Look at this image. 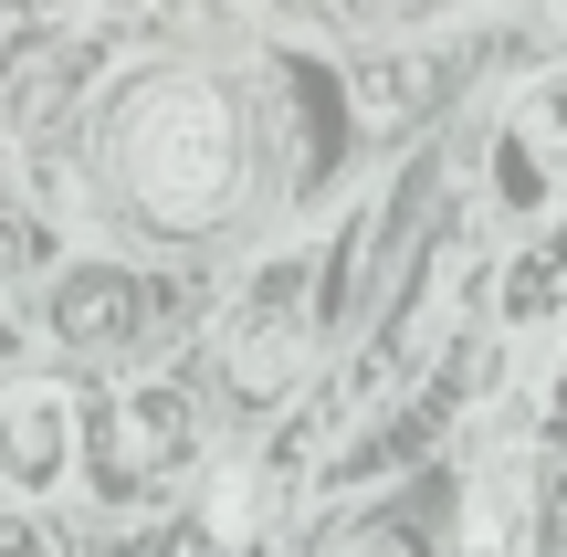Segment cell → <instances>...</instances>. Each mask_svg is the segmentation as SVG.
<instances>
[{
  "mask_svg": "<svg viewBox=\"0 0 567 557\" xmlns=\"http://www.w3.org/2000/svg\"><path fill=\"white\" fill-rule=\"evenodd\" d=\"M42 252H32V231H0V285H11V274H32Z\"/></svg>",
  "mask_w": 567,
  "mask_h": 557,
  "instance_id": "obj_8",
  "label": "cell"
},
{
  "mask_svg": "<svg viewBox=\"0 0 567 557\" xmlns=\"http://www.w3.org/2000/svg\"><path fill=\"white\" fill-rule=\"evenodd\" d=\"M305 285H316L305 252H274V264L231 295V379H243V390H274V379L295 369V348H305Z\"/></svg>",
  "mask_w": 567,
  "mask_h": 557,
  "instance_id": "obj_4",
  "label": "cell"
},
{
  "mask_svg": "<svg viewBox=\"0 0 567 557\" xmlns=\"http://www.w3.org/2000/svg\"><path fill=\"white\" fill-rule=\"evenodd\" d=\"M189 432H200L189 400L168 390V379H137V390L116 400V421L95 432V484H105L116 505H147V495L189 463Z\"/></svg>",
  "mask_w": 567,
  "mask_h": 557,
  "instance_id": "obj_2",
  "label": "cell"
},
{
  "mask_svg": "<svg viewBox=\"0 0 567 557\" xmlns=\"http://www.w3.org/2000/svg\"><path fill=\"white\" fill-rule=\"evenodd\" d=\"M11 348H21V327H0V358H11Z\"/></svg>",
  "mask_w": 567,
  "mask_h": 557,
  "instance_id": "obj_9",
  "label": "cell"
},
{
  "mask_svg": "<svg viewBox=\"0 0 567 557\" xmlns=\"http://www.w3.org/2000/svg\"><path fill=\"white\" fill-rule=\"evenodd\" d=\"M116 179L137 189L147 221H210L243 179V126H231V95L200 74H168L147 95H126L116 116Z\"/></svg>",
  "mask_w": 567,
  "mask_h": 557,
  "instance_id": "obj_1",
  "label": "cell"
},
{
  "mask_svg": "<svg viewBox=\"0 0 567 557\" xmlns=\"http://www.w3.org/2000/svg\"><path fill=\"white\" fill-rule=\"evenodd\" d=\"M557 189H567V158L505 126V147H494V210H515V221H547Z\"/></svg>",
  "mask_w": 567,
  "mask_h": 557,
  "instance_id": "obj_5",
  "label": "cell"
},
{
  "mask_svg": "<svg viewBox=\"0 0 567 557\" xmlns=\"http://www.w3.org/2000/svg\"><path fill=\"white\" fill-rule=\"evenodd\" d=\"M337 557H410V547H400V537H389V526H358V537H347Z\"/></svg>",
  "mask_w": 567,
  "mask_h": 557,
  "instance_id": "obj_7",
  "label": "cell"
},
{
  "mask_svg": "<svg viewBox=\"0 0 567 557\" xmlns=\"http://www.w3.org/2000/svg\"><path fill=\"white\" fill-rule=\"evenodd\" d=\"M74 463H84V432H74V400L53 379L0 390V484H11V505H53L74 484Z\"/></svg>",
  "mask_w": 567,
  "mask_h": 557,
  "instance_id": "obj_3",
  "label": "cell"
},
{
  "mask_svg": "<svg viewBox=\"0 0 567 557\" xmlns=\"http://www.w3.org/2000/svg\"><path fill=\"white\" fill-rule=\"evenodd\" d=\"M515 137H536V147H557V158H567V63L526 84V105H515Z\"/></svg>",
  "mask_w": 567,
  "mask_h": 557,
  "instance_id": "obj_6",
  "label": "cell"
}]
</instances>
